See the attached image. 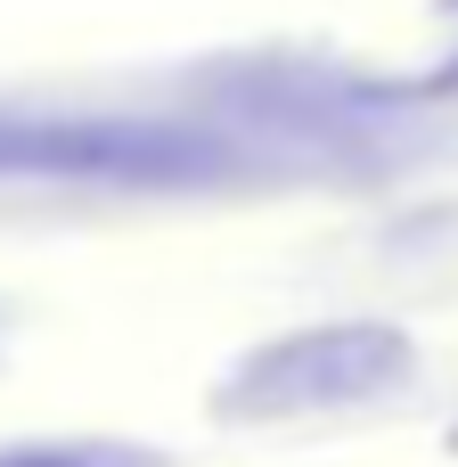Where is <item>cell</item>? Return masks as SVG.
I'll list each match as a JSON object with an SVG mask.
<instances>
[{
    "instance_id": "6da1fadb",
    "label": "cell",
    "mask_w": 458,
    "mask_h": 467,
    "mask_svg": "<svg viewBox=\"0 0 458 467\" xmlns=\"http://www.w3.org/2000/svg\"><path fill=\"white\" fill-rule=\"evenodd\" d=\"M418 345L385 320H320L254 345L221 386L213 410L229 427H279V419H320V410H361L410 378Z\"/></svg>"
},
{
    "instance_id": "7a4b0ae2",
    "label": "cell",
    "mask_w": 458,
    "mask_h": 467,
    "mask_svg": "<svg viewBox=\"0 0 458 467\" xmlns=\"http://www.w3.org/2000/svg\"><path fill=\"white\" fill-rule=\"evenodd\" d=\"M229 156L180 123H115V115H0V172L8 181H107V189H180L213 181Z\"/></svg>"
},
{
    "instance_id": "3957f363",
    "label": "cell",
    "mask_w": 458,
    "mask_h": 467,
    "mask_svg": "<svg viewBox=\"0 0 458 467\" xmlns=\"http://www.w3.org/2000/svg\"><path fill=\"white\" fill-rule=\"evenodd\" d=\"M0 467H172L148 443H16L0 451Z\"/></svg>"
},
{
    "instance_id": "277c9868",
    "label": "cell",
    "mask_w": 458,
    "mask_h": 467,
    "mask_svg": "<svg viewBox=\"0 0 458 467\" xmlns=\"http://www.w3.org/2000/svg\"><path fill=\"white\" fill-rule=\"evenodd\" d=\"M451 8H458V0H451Z\"/></svg>"
}]
</instances>
